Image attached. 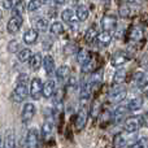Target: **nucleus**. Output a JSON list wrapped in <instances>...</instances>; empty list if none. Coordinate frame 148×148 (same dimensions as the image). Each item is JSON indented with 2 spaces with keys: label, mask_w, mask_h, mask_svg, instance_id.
Returning a JSON list of instances; mask_svg holds the SVG:
<instances>
[{
  "label": "nucleus",
  "mask_w": 148,
  "mask_h": 148,
  "mask_svg": "<svg viewBox=\"0 0 148 148\" xmlns=\"http://www.w3.org/2000/svg\"><path fill=\"white\" fill-rule=\"evenodd\" d=\"M29 95V88H27V84H23V83H17L16 88L13 90L12 92V100L14 103H22L23 100L27 97Z\"/></svg>",
  "instance_id": "1"
},
{
  "label": "nucleus",
  "mask_w": 148,
  "mask_h": 148,
  "mask_svg": "<svg viewBox=\"0 0 148 148\" xmlns=\"http://www.w3.org/2000/svg\"><path fill=\"white\" fill-rule=\"evenodd\" d=\"M126 95H127V91H126L125 87H122V86L114 87V88H112L109 92V101L121 103L122 100L126 99Z\"/></svg>",
  "instance_id": "2"
},
{
  "label": "nucleus",
  "mask_w": 148,
  "mask_h": 148,
  "mask_svg": "<svg viewBox=\"0 0 148 148\" xmlns=\"http://www.w3.org/2000/svg\"><path fill=\"white\" fill-rule=\"evenodd\" d=\"M140 126H142V121L139 116H131V117L125 120V130L130 134L136 133Z\"/></svg>",
  "instance_id": "3"
},
{
  "label": "nucleus",
  "mask_w": 148,
  "mask_h": 148,
  "mask_svg": "<svg viewBox=\"0 0 148 148\" xmlns=\"http://www.w3.org/2000/svg\"><path fill=\"white\" fill-rule=\"evenodd\" d=\"M42 87H43V83H42L40 78H33L30 83V96L33 97L34 100H39L42 96Z\"/></svg>",
  "instance_id": "4"
},
{
  "label": "nucleus",
  "mask_w": 148,
  "mask_h": 148,
  "mask_svg": "<svg viewBox=\"0 0 148 148\" xmlns=\"http://www.w3.org/2000/svg\"><path fill=\"white\" fill-rule=\"evenodd\" d=\"M35 116V105L33 103H26L23 105V109L22 113H21V118H22V122L23 123H29L33 117Z\"/></svg>",
  "instance_id": "5"
},
{
  "label": "nucleus",
  "mask_w": 148,
  "mask_h": 148,
  "mask_svg": "<svg viewBox=\"0 0 148 148\" xmlns=\"http://www.w3.org/2000/svg\"><path fill=\"white\" fill-rule=\"evenodd\" d=\"M87 120H88V110L86 108H81L77 113V117H75V127L77 130H83L84 126L87 123Z\"/></svg>",
  "instance_id": "6"
},
{
  "label": "nucleus",
  "mask_w": 148,
  "mask_h": 148,
  "mask_svg": "<svg viewBox=\"0 0 148 148\" xmlns=\"http://www.w3.org/2000/svg\"><path fill=\"white\" fill-rule=\"evenodd\" d=\"M22 23H23L22 17H14V16H12V18L8 21V25H7L8 33L9 34H17L18 31H20Z\"/></svg>",
  "instance_id": "7"
},
{
  "label": "nucleus",
  "mask_w": 148,
  "mask_h": 148,
  "mask_svg": "<svg viewBox=\"0 0 148 148\" xmlns=\"http://www.w3.org/2000/svg\"><path fill=\"white\" fill-rule=\"evenodd\" d=\"M117 26V17L113 14H105L101 20V27L105 31H112Z\"/></svg>",
  "instance_id": "8"
},
{
  "label": "nucleus",
  "mask_w": 148,
  "mask_h": 148,
  "mask_svg": "<svg viewBox=\"0 0 148 148\" xmlns=\"http://www.w3.org/2000/svg\"><path fill=\"white\" fill-rule=\"evenodd\" d=\"M39 144V133L36 129H30L26 135V147L36 148Z\"/></svg>",
  "instance_id": "9"
},
{
  "label": "nucleus",
  "mask_w": 148,
  "mask_h": 148,
  "mask_svg": "<svg viewBox=\"0 0 148 148\" xmlns=\"http://www.w3.org/2000/svg\"><path fill=\"white\" fill-rule=\"evenodd\" d=\"M129 60V56L125 53V52H116L114 55L112 56V60H110V64L113 65V66L118 68V66H122L123 64H126Z\"/></svg>",
  "instance_id": "10"
},
{
  "label": "nucleus",
  "mask_w": 148,
  "mask_h": 148,
  "mask_svg": "<svg viewBox=\"0 0 148 148\" xmlns=\"http://www.w3.org/2000/svg\"><path fill=\"white\" fill-rule=\"evenodd\" d=\"M55 90H56V86H55V81L52 79H48L46 83L42 87V96H44L46 99H49V97L53 96Z\"/></svg>",
  "instance_id": "11"
},
{
  "label": "nucleus",
  "mask_w": 148,
  "mask_h": 148,
  "mask_svg": "<svg viewBox=\"0 0 148 148\" xmlns=\"http://www.w3.org/2000/svg\"><path fill=\"white\" fill-rule=\"evenodd\" d=\"M112 38H113L112 31H105V30L97 33V36H96L99 44H100V46H103V47H107L108 44L112 42Z\"/></svg>",
  "instance_id": "12"
},
{
  "label": "nucleus",
  "mask_w": 148,
  "mask_h": 148,
  "mask_svg": "<svg viewBox=\"0 0 148 148\" xmlns=\"http://www.w3.org/2000/svg\"><path fill=\"white\" fill-rule=\"evenodd\" d=\"M91 90H92V84L91 81H84L83 83L81 84V90H79V96H81L82 100H87L91 96Z\"/></svg>",
  "instance_id": "13"
},
{
  "label": "nucleus",
  "mask_w": 148,
  "mask_h": 148,
  "mask_svg": "<svg viewBox=\"0 0 148 148\" xmlns=\"http://www.w3.org/2000/svg\"><path fill=\"white\" fill-rule=\"evenodd\" d=\"M82 65H83V68H82V72L83 73H94L97 68V61L95 57L90 56Z\"/></svg>",
  "instance_id": "14"
},
{
  "label": "nucleus",
  "mask_w": 148,
  "mask_h": 148,
  "mask_svg": "<svg viewBox=\"0 0 148 148\" xmlns=\"http://www.w3.org/2000/svg\"><path fill=\"white\" fill-rule=\"evenodd\" d=\"M25 10H26V3L22 1V0H18L12 8V16H14V17H22Z\"/></svg>",
  "instance_id": "15"
},
{
  "label": "nucleus",
  "mask_w": 148,
  "mask_h": 148,
  "mask_svg": "<svg viewBox=\"0 0 148 148\" xmlns=\"http://www.w3.org/2000/svg\"><path fill=\"white\" fill-rule=\"evenodd\" d=\"M144 100L143 97L138 96V97H134V99H131L130 101H129L127 104V110H130V112H136V110H139L142 108V105H143Z\"/></svg>",
  "instance_id": "16"
},
{
  "label": "nucleus",
  "mask_w": 148,
  "mask_h": 148,
  "mask_svg": "<svg viewBox=\"0 0 148 148\" xmlns=\"http://www.w3.org/2000/svg\"><path fill=\"white\" fill-rule=\"evenodd\" d=\"M36 39H38V31H36L35 29H29V30L23 34V42H25L26 44H29V46L35 43Z\"/></svg>",
  "instance_id": "17"
},
{
  "label": "nucleus",
  "mask_w": 148,
  "mask_h": 148,
  "mask_svg": "<svg viewBox=\"0 0 148 148\" xmlns=\"http://www.w3.org/2000/svg\"><path fill=\"white\" fill-rule=\"evenodd\" d=\"M42 61H43V59H42V55L39 53V52L31 55L30 60H29V64H30L31 70H38L39 68L42 66Z\"/></svg>",
  "instance_id": "18"
},
{
  "label": "nucleus",
  "mask_w": 148,
  "mask_h": 148,
  "mask_svg": "<svg viewBox=\"0 0 148 148\" xmlns=\"http://www.w3.org/2000/svg\"><path fill=\"white\" fill-rule=\"evenodd\" d=\"M127 146V138L123 134L118 133L113 138V148H125Z\"/></svg>",
  "instance_id": "19"
},
{
  "label": "nucleus",
  "mask_w": 148,
  "mask_h": 148,
  "mask_svg": "<svg viewBox=\"0 0 148 148\" xmlns=\"http://www.w3.org/2000/svg\"><path fill=\"white\" fill-rule=\"evenodd\" d=\"M42 65L44 66V70H46L47 74H51L55 70V60H53V57L49 56V55H47V56L43 59V61H42Z\"/></svg>",
  "instance_id": "20"
},
{
  "label": "nucleus",
  "mask_w": 148,
  "mask_h": 148,
  "mask_svg": "<svg viewBox=\"0 0 148 148\" xmlns=\"http://www.w3.org/2000/svg\"><path fill=\"white\" fill-rule=\"evenodd\" d=\"M52 130H53V125H52L51 121H46L42 126V136H43L44 140H48L52 135Z\"/></svg>",
  "instance_id": "21"
},
{
  "label": "nucleus",
  "mask_w": 148,
  "mask_h": 148,
  "mask_svg": "<svg viewBox=\"0 0 148 148\" xmlns=\"http://www.w3.org/2000/svg\"><path fill=\"white\" fill-rule=\"evenodd\" d=\"M129 38L133 42H140L142 39H143V30H142L140 27H138V26H135V27H133L130 30Z\"/></svg>",
  "instance_id": "22"
},
{
  "label": "nucleus",
  "mask_w": 148,
  "mask_h": 148,
  "mask_svg": "<svg viewBox=\"0 0 148 148\" xmlns=\"http://www.w3.org/2000/svg\"><path fill=\"white\" fill-rule=\"evenodd\" d=\"M135 82L139 88L147 87L148 86V73H138L135 75Z\"/></svg>",
  "instance_id": "23"
},
{
  "label": "nucleus",
  "mask_w": 148,
  "mask_h": 148,
  "mask_svg": "<svg viewBox=\"0 0 148 148\" xmlns=\"http://www.w3.org/2000/svg\"><path fill=\"white\" fill-rule=\"evenodd\" d=\"M69 74H70L69 66H68V65H62V66H60L59 69H57L56 77H57V79H59L60 82H64L65 79L69 77Z\"/></svg>",
  "instance_id": "24"
},
{
  "label": "nucleus",
  "mask_w": 148,
  "mask_h": 148,
  "mask_svg": "<svg viewBox=\"0 0 148 148\" xmlns=\"http://www.w3.org/2000/svg\"><path fill=\"white\" fill-rule=\"evenodd\" d=\"M127 112V108L123 107V105H120L114 109V113H113V118H114V122H120L125 118V114Z\"/></svg>",
  "instance_id": "25"
},
{
  "label": "nucleus",
  "mask_w": 148,
  "mask_h": 148,
  "mask_svg": "<svg viewBox=\"0 0 148 148\" xmlns=\"http://www.w3.org/2000/svg\"><path fill=\"white\" fill-rule=\"evenodd\" d=\"M4 148H16V138L13 131H8L4 139Z\"/></svg>",
  "instance_id": "26"
},
{
  "label": "nucleus",
  "mask_w": 148,
  "mask_h": 148,
  "mask_svg": "<svg viewBox=\"0 0 148 148\" xmlns=\"http://www.w3.org/2000/svg\"><path fill=\"white\" fill-rule=\"evenodd\" d=\"M75 16H77V18H78V21H86L87 17H88V9H87V7L79 5V7L77 8Z\"/></svg>",
  "instance_id": "27"
},
{
  "label": "nucleus",
  "mask_w": 148,
  "mask_h": 148,
  "mask_svg": "<svg viewBox=\"0 0 148 148\" xmlns=\"http://www.w3.org/2000/svg\"><path fill=\"white\" fill-rule=\"evenodd\" d=\"M126 70L123 69V68H121V69H118L117 72L114 73V77H113V82H114L116 84H121L122 82H125L126 79Z\"/></svg>",
  "instance_id": "28"
},
{
  "label": "nucleus",
  "mask_w": 148,
  "mask_h": 148,
  "mask_svg": "<svg viewBox=\"0 0 148 148\" xmlns=\"http://www.w3.org/2000/svg\"><path fill=\"white\" fill-rule=\"evenodd\" d=\"M96 36H97V30L95 26H91L90 29H87L86 34H84V39H86L87 43H92L96 39Z\"/></svg>",
  "instance_id": "29"
},
{
  "label": "nucleus",
  "mask_w": 148,
  "mask_h": 148,
  "mask_svg": "<svg viewBox=\"0 0 148 148\" xmlns=\"http://www.w3.org/2000/svg\"><path fill=\"white\" fill-rule=\"evenodd\" d=\"M49 31L52 35H61L64 33V25L61 22H53L49 26Z\"/></svg>",
  "instance_id": "30"
},
{
  "label": "nucleus",
  "mask_w": 148,
  "mask_h": 148,
  "mask_svg": "<svg viewBox=\"0 0 148 148\" xmlns=\"http://www.w3.org/2000/svg\"><path fill=\"white\" fill-rule=\"evenodd\" d=\"M31 51L29 48H23V49H21V51H18V55H17V57H18V61H21V62H26V61H29L30 60V57H31Z\"/></svg>",
  "instance_id": "31"
},
{
  "label": "nucleus",
  "mask_w": 148,
  "mask_h": 148,
  "mask_svg": "<svg viewBox=\"0 0 148 148\" xmlns=\"http://www.w3.org/2000/svg\"><path fill=\"white\" fill-rule=\"evenodd\" d=\"M48 26H49L48 20H47V18H40V20H38L35 23V30L44 33V31L48 30Z\"/></svg>",
  "instance_id": "32"
},
{
  "label": "nucleus",
  "mask_w": 148,
  "mask_h": 148,
  "mask_svg": "<svg viewBox=\"0 0 148 148\" xmlns=\"http://www.w3.org/2000/svg\"><path fill=\"white\" fill-rule=\"evenodd\" d=\"M90 56H91V55L88 53L87 49H78V51H77V61H78L79 64H83Z\"/></svg>",
  "instance_id": "33"
},
{
  "label": "nucleus",
  "mask_w": 148,
  "mask_h": 148,
  "mask_svg": "<svg viewBox=\"0 0 148 148\" xmlns=\"http://www.w3.org/2000/svg\"><path fill=\"white\" fill-rule=\"evenodd\" d=\"M129 148H148V138H140L130 144Z\"/></svg>",
  "instance_id": "34"
},
{
  "label": "nucleus",
  "mask_w": 148,
  "mask_h": 148,
  "mask_svg": "<svg viewBox=\"0 0 148 148\" xmlns=\"http://www.w3.org/2000/svg\"><path fill=\"white\" fill-rule=\"evenodd\" d=\"M42 7V0H31L27 5H26V9L29 12H35V10L40 9Z\"/></svg>",
  "instance_id": "35"
},
{
  "label": "nucleus",
  "mask_w": 148,
  "mask_h": 148,
  "mask_svg": "<svg viewBox=\"0 0 148 148\" xmlns=\"http://www.w3.org/2000/svg\"><path fill=\"white\" fill-rule=\"evenodd\" d=\"M61 18H62V21H64V22L70 23V22L73 21V18H74L73 10H72V9H65L64 12L61 13Z\"/></svg>",
  "instance_id": "36"
},
{
  "label": "nucleus",
  "mask_w": 148,
  "mask_h": 148,
  "mask_svg": "<svg viewBox=\"0 0 148 148\" xmlns=\"http://www.w3.org/2000/svg\"><path fill=\"white\" fill-rule=\"evenodd\" d=\"M90 114H91V117H94V118H96L97 116L100 114V103L99 101L95 100V101L92 103L91 109H90Z\"/></svg>",
  "instance_id": "37"
},
{
  "label": "nucleus",
  "mask_w": 148,
  "mask_h": 148,
  "mask_svg": "<svg viewBox=\"0 0 148 148\" xmlns=\"http://www.w3.org/2000/svg\"><path fill=\"white\" fill-rule=\"evenodd\" d=\"M78 51V47H77L75 43H69L64 47V53L65 55H73Z\"/></svg>",
  "instance_id": "38"
},
{
  "label": "nucleus",
  "mask_w": 148,
  "mask_h": 148,
  "mask_svg": "<svg viewBox=\"0 0 148 148\" xmlns=\"http://www.w3.org/2000/svg\"><path fill=\"white\" fill-rule=\"evenodd\" d=\"M8 51H9L10 53H16V52H18L20 51V43H18L17 40L9 42V44H8Z\"/></svg>",
  "instance_id": "39"
},
{
  "label": "nucleus",
  "mask_w": 148,
  "mask_h": 148,
  "mask_svg": "<svg viewBox=\"0 0 148 148\" xmlns=\"http://www.w3.org/2000/svg\"><path fill=\"white\" fill-rule=\"evenodd\" d=\"M17 1L18 0H4V1H3V7H4L5 9H12L13 5H14Z\"/></svg>",
  "instance_id": "40"
},
{
  "label": "nucleus",
  "mask_w": 148,
  "mask_h": 148,
  "mask_svg": "<svg viewBox=\"0 0 148 148\" xmlns=\"http://www.w3.org/2000/svg\"><path fill=\"white\" fill-rule=\"evenodd\" d=\"M29 82V77L27 74H20L17 78V83H23V84H27Z\"/></svg>",
  "instance_id": "41"
},
{
  "label": "nucleus",
  "mask_w": 148,
  "mask_h": 148,
  "mask_svg": "<svg viewBox=\"0 0 148 148\" xmlns=\"http://www.w3.org/2000/svg\"><path fill=\"white\" fill-rule=\"evenodd\" d=\"M140 121H142V125H144V126L148 127V110L144 113L143 116H140Z\"/></svg>",
  "instance_id": "42"
},
{
  "label": "nucleus",
  "mask_w": 148,
  "mask_h": 148,
  "mask_svg": "<svg viewBox=\"0 0 148 148\" xmlns=\"http://www.w3.org/2000/svg\"><path fill=\"white\" fill-rule=\"evenodd\" d=\"M120 14L122 16V17H127V16H129V8L121 7L120 8Z\"/></svg>",
  "instance_id": "43"
},
{
  "label": "nucleus",
  "mask_w": 148,
  "mask_h": 148,
  "mask_svg": "<svg viewBox=\"0 0 148 148\" xmlns=\"http://www.w3.org/2000/svg\"><path fill=\"white\" fill-rule=\"evenodd\" d=\"M53 3L56 5H62V4H65V3H66V0H53Z\"/></svg>",
  "instance_id": "44"
},
{
  "label": "nucleus",
  "mask_w": 148,
  "mask_h": 148,
  "mask_svg": "<svg viewBox=\"0 0 148 148\" xmlns=\"http://www.w3.org/2000/svg\"><path fill=\"white\" fill-rule=\"evenodd\" d=\"M51 1H52V0H43V1H42V3H44V4H47V5H48Z\"/></svg>",
  "instance_id": "45"
},
{
  "label": "nucleus",
  "mask_w": 148,
  "mask_h": 148,
  "mask_svg": "<svg viewBox=\"0 0 148 148\" xmlns=\"http://www.w3.org/2000/svg\"><path fill=\"white\" fill-rule=\"evenodd\" d=\"M0 148H3V138H1V135H0Z\"/></svg>",
  "instance_id": "46"
},
{
  "label": "nucleus",
  "mask_w": 148,
  "mask_h": 148,
  "mask_svg": "<svg viewBox=\"0 0 148 148\" xmlns=\"http://www.w3.org/2000/svg\"><path fill=\"white\" fill-rule=\"evenodd\" d=\"M1 18H3V10L0 9V21H1Z\"/></svg>",
  "instance_id": "47"
},
{
  "label": "nucleus",
  "mask_w": 148,
  "mask_h": 148,
  "mask_svg": "<svg viewBox=\"0 0 148 148\" xmlns=\"http://www.w3.org/2000/svg\"><path fill=\"white\" fill-rule=\"evenodd\" d=\"M126 1H127L129 4H130V3H135V0H126Z\"/></svg>",
  "instance_id": "48"
}]
</instances>
